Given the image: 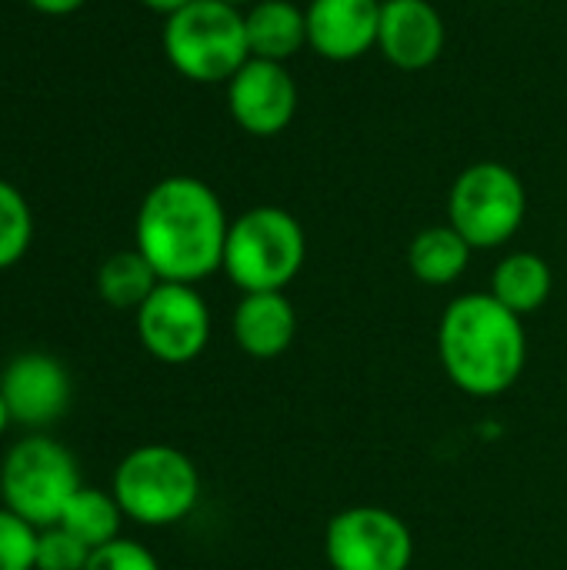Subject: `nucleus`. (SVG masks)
<instances>
[{"label": "nucleus", "mask_w": 567, "mask_h": 570, "mask_svg": "<svg viewBox=\"0 0 567 570\" xmlns=\"http://www.w3.org/2000/svg\"><path fill=\"white\" fill-rule=\"evenodd\" d=\"M231 220L211 184L174 174L157 180L137 210L134 247L147 257L160 281L201 284L224 267Z\"/></svg>", "instance_id": "1"}, {"label": "nucleus", "mask_w": 567, "mask_h": 570, "mask_svg": "<svg viewBox=\"0 0 567 570\" xmlns=\"http://www.w3.org/2000/svg\"><path fill=\"white\" fill-rule=\"evenodd\" d=\"M438 354L451 384L471 397H501L528 361V334L515 311L491 294L454 297L438 327Z\"/></svg>", "instance_id": "2"}, {"label": "nucleus", "mask_w": 567, "mask_h": 570, "mask_svg": "<svg viewBox=\"0 0 567 570\" xmlns=\"http://www.w3.org/2000/svg\"><path fill=\"white\" fill-rule=\"evenodd\" d=\"M307 237L301 220L284 207H251L231 220L224 244V274L244 294L284 291L304 267Z\"/></svg>", "instance_id": "3"}, {"label": "nucleus", "mask_w": 567, "mask_h": 570, "mask_svg": "<svg viewBox=\"0 0 567 570\" xmlns=\"http://www.w3.org/2000/svg\"><path fill=\"white\" fill-rule=\"evenodd\" d=\"M110 494L127 521L144 528H170L201 501L197 464L170 444H144L114 468Z\"/></svg>", "instance_id": "4"}, {"label": "nucleus", "mask_w": 567, "mask_h": 570, "mask_svg": "<svg viewBox=\"0 0 567 570\" xmlns=\"http://www.w3.org/2000/svg\"><path fill=\"white\" fill-rule=\"evenodd\" d=\"M160 43L170 67L194 83H227L251 60L244 10L224 0H194L167 17Z\"/></svg>", "instance_id": "5"}, {"label": "nucleus", "mask_w": 567, "mask_h": 570, "mask_svg": "<svg viewBox=\"0 0 567 570\" xmlns=\"http://www.w3.org/2000/svg\"><path fill=\"white\" fill-rule=\"evenodd\" d=\"M84 488L77 458L43 431L20 438L0 461V504L27 524L53 528L67 501Z\"/></svg>", "instance_id": "6"}, {"label": "nucleus", "mask_w": 567, "mask_h": 570, "mask_svg": "<svg viewBox=\"0 0 567 570\" xmlns=\"http://www.w3.org/2000/svg\"><path fill=\"white\" fill-rule=\"evenodd\" d=\"M528 214L521 177L501 160H478L458 174L448 190V224L475 247L495 250L508 244Z\"/></svg>", "instance_id": "7"}, {"label": "nucleus", "mask_w": 567, "mask_h": 570, "mask_svg": "<svg viewBox=\"0 0 567 570\" xmlns=\"http://www.w3.org/2000/svg\"><path fill=\"white\" fill-rule=\"evenodd\" d=\"M324 558L331 570H408L414 561V538L394 511L358 504L331 518Z\"/></svg>", "instance_id": "8"}, {"label": "nucleus", "mask_w": 567, "mask_h": 570, "mask_svg": "<svg viewBox=\"0 0 567 570\" xmlns=\"http://www.w3.org/2000/svg\"><path fill=\"white\" fill-rule=\"evenodd\" d=\"M134 317L144 351L170 367L197 361L211 341V311L197 284L160 281Z\"/></svg>", "instance_id": "9"}, {"label": "nucleus", "mask_w": 567, "mask_h": 570, "mask_svg": "<svg viewBox=\"0 0 567 570\" xmlns=\"http://www.w3.org/2000/svg\"><path fill=\"white\" fill-rule=\"evenodd\" d=\"M297 80L287 63L251 57L227 80V110L234 124L251 137H277L297 117Z\"/></svg>", "instance_id": "10"}, {"label": "nucleus", "mask_w": 567, "mask_h": 570, "mask_svg": "<svg viewBox=\"0 0 567 570\" xmlns=\"http://www.w3.org/2000/svg\"><path fill=\"white\" fill-rule=\"evenodd\" d=\"M0 394L13 424L27 431H43L67 414L74 401V384L57 357L43 351H23L10 357L0 371Z\"/></svg>", "instance_id": "11"}, {"label": "nucleus", "mask_w": 567, "mask_h": 570, "mask_svg": "<svg viewBox=\"0 0 567 570\" xmlns=\"http://www.w3.org/2000/svg\"><path fill=\"white\" fill-rule=\"evenodd\" d=\"M444 17L431 0H381L378 50L398 70H424L444 53Z\"/></svg>", "instance_id": "12"}, {"label": "nucleus", "mask_w": 567, "mask_h": 570, "mask_svg": "<svg viewBox=\"0 0 567 570\" xmlns=\"http://www.w3.org/2000/svg\"><path fill=\"white\" fill-rule=\"evenodd\" d=\"M381 0H311L307 3V47L331 60H361L378 47Z\"/></svg>", "instance_id": "13"}, {"label": "nucleus", "mask_w": 567, "mask_h": 570, "mask_svg": "<svg viewBox=\"0 0 567 570\" xmlns=\"http://www.w3.org/2000/svg\"><path fill=\"white\" fill-rule=\"evenodd\" d=\"M237 347L254 361L281 357L297 337V311L284 291L244 294L231 321Z\"/></svg>", "instance_id": "14"}, {"label": "nucleus", "mask_w": 567, "mask_h": 570, "mask_svg": "<svg viewBox=\"0 0 567 570\" xmlns=\"http://www.w3.org/2000/svg\"><path fill=\"white\" fill-rule=\"evenodd\" d=\"M251 57L287 63L307 47V10L294 0H257L244 10Z\"/></svg>", "instance_id": "15"}, {"label": "nucleus", "mask_w": 567, "mask_h": 570, "mask_svg": "<svg viewBox=\"0 0 567 570\" xmlns=\"http://www.w3.org/2000/svg\"><path fill=\"white\" fill-rule=\"evenodd\" d=\"M551 287H555V274H551L548 261L531 250H515L498 261L488 294L498 297L518 317H525L548 304Z\"/></svg>", "instance_id": "16"}, {"label": "nucleus", "mask_w": 567, "mask_h": 570, "mask_svg": "<svg viewBox=\"0 0 567 570\" xmlns=\"http://www.w3.org/2000/svg\"><path fill=\"white\" fill-rule=\"evenodd\" d=\"M471 254H475V247L451 224H434V227H424L414 234V240L408 247V267L421 284L448 287L468 271Z\"/></svg>", "instance_id": "17"}, {"label": "nucleus", "mask_w": 567, "mask_h": 570, "mask_svg": "<svg viewBox=\"0 0 567 570\" xmlns=\"http://www.w3.org/2000/svg\"><path fill=\"white\" fill-rule=\"evenodd\" d=\"M160 284L147 257L134 250H117L97 267V294L114 311H137Z\"/></svg>", "instance_id": "18"}, {"label": "nucleus", "mask_w": 567, "mask_h": 570, "mask_svg": "<svg viewBox=\"0 0 567 570\" xmlns=\"http://www.w3.org/2000/svg\"><path fill=\"white\" fill-rule=\"evenodd\" d=\"M57 524L63 531H70L77 541H84L90 551H97V548H104V544H110V541L120 538L124 511H120V504H117V498L110 491H100V488H87L84 484L67 501V508H63V514H60Z\"/></svg>", "instance_id": "19"}, {"label": "nucleus", "mask_w": 567, "mask_h": 570, "mask_svg": "<svg viewBox=\"0 0 567 570\" xmlns=\"http://www.w3.org/2000/svg\"><path fill=\"white\" fill-rule=\"evenodd\" d=\"M33 240V214L23 194L0 177V271L23 261Z\"/></svg>", "instance_id": "20"}, {"label": "nucleus", "mask_w": 567, "mask_h": 570, "mask_svg": "<svg viewBox=\"0 0 567 570\" xmlns=\"http://www.w3.org/2000/svg\"><path fill=\"white\" fill-rule=\"evenodd\" d=\"M37 528L0 504V570H37Z\"/></svg>", "instance_id": "21"}, {"label": "nucleus", "mask_w": 567, "mask_h": 570, "mask_svg": "<svg viewBox=\"0 0 567 570\" xmlns=\"http://www.w3.org/2000/svg\"><path fill=\"white\" fill-rule=\"evenodd\" d=\"M90 561V548L77 541L60 524L40 528L37 534V570H84Z\"/></svg>", "instance_id": "22"}, {"label": "nucleus", "mask_w": 567, "mask_h": 570, "mask_svg": "<svg viewBox=\"0 0 567 570\" xmlns=\"http://www.w3.org/2000/svg\"><path fill=\"white\" fill-rule=\"evenodd\" d=\"M84 570H160V561L140 541L117 538V541L90 551V561Z\"/></svg>", "instance_id": "23"}, {"label": "nucleus", "mask_w": 567, "mask_h": 570, "mask_svg": "<svg viewBox=\"0 0 567 570\" xmlns=\"http://www.w3.org/2000/svg\"><path fill=\"white\" fill-rule=\"evenodd\" d=\"M33 10H40V13H50V17H63V13H74V10H80L87 0H27Z\"/></svg>", "instance_id": "24"}, {"label": "nucleus", "mask_w": 567, "mask_h": 570, "mask_svg": "<svg viewBox=\"0 0 567 570\" xmlns=\"http://www.w3.org/2000/svg\"><path fill=\"white\" fill-rule=\"evenodd\" d=\"M147 10H154V13H164V17H174L177 10H184L187 3H194V0H140Z\"/></svg>", "instance_id": "25"}, {"label": "nucleus", "mask_w": 567, "mask_h": 570, "mask_svg": "<svg viewBox=\"0 0 567 570\" xmlns=\"http://www.w3.org/2000/svg\"><path fill=\"white\" fill-rule=\"evenodd\" d=\"M10 424H13V417H10V411H7V404H3V394H0V438L7 434Z\"/></svg>", "instance_id": "26"}, {"label": "nucleus", "mask_w": 567, "mask_h": 570, "mask_svg": "<svg viewBox=\"0 0 567 570\" xmlns=\"http://www.w3.org/2000/svg\"><path fill=\"white\" fill-rule=\"evenodd\" d=\"M224 3H234V7H251V3H257V0H224Z\"/></svg>", "instance_id": "27"}]
</instances>
